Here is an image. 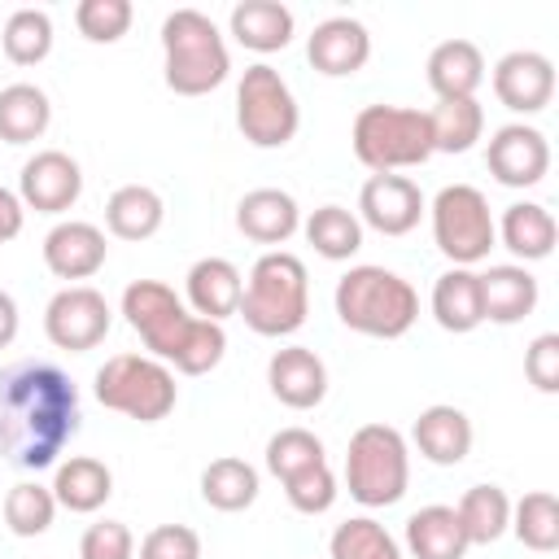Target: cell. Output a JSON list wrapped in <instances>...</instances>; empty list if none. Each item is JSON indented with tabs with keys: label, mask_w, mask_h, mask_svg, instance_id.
Listing matches in <instances>:
<instances>
[{
	"label": "cell",
	"mask_w": 559,
	"mask_h": 559,
	"mask_svg": "<svg viewBox=\"0 0 559 559\" xmlns=\"http://www.w3.org/2000/svg\"><path fill=\"white\" fill-rule=\"evenodd\" d=\"M79 432V389L48 358H22L0 371V459L44 472Z\"/></svg>",
	"instance_id": "1"
},
{
	"label": "cell",
	"mask_w": 559,
	"mask_h": 559,
	"mask_svg": "<svg viewBox=\"0 0 559 559\" xmlns=\"http://www.w3.org/2000/svg\"><path fill=\"white\" fill-rule=\"evenodd\" d=\"M122 314L127 323L140 332L144 349L166 362L170 371H183V376H205L223 362L227 354V332L223 323H210V319H197L179 297L175 288H166L162 280H131L127 293H122Z\"/></svg>",
	"instance_id": "2"
},
{
	"label": "cell",
	"mask_w": 559,
	"mask_h": 559,
	"mask_svg": "<svg viewBox=\"0 0 559 559\" xmlns=\"http://www.w3.org/2000/svg\"><path fill=\"white\" fill-rule=\"evenodd\" d=\"M332 306L349 332H362L376 341H397L419 319V293L411 288V280H402L389 266H371V262L349 266L336 280Z\"/></svg>",
	"instance_id": "3"
},
{
	"label": "cell",
	"mask_w": 559,
	"mask_h": 559,
	"mask_svg": "<svg viewBox=\"0 0 559 559\" xmlns=\"http://www.w3.org/2000/svg\"><path fill=\"white\" fill-rule=\"evenodd\" d=\"M258 336H293L310 314V275L306 262L288 249H271L253 262L249 284L236 310Z\"/></svg>",
	"instance_id": "4"
},
{
	"label": "cell",
	"mask_w": 559,
	"mask_h": 559,
	"mask_svg": "<svg viewBox=\"0 0 559 559\" xmlns=\"http://www.w3.org/2000/svg\"><path fill=\"white\" fill-rule=\"evenodd\" d=\"M162 70H166V87L175 96H205L214 87H223L231 57L227 44L218 35V26L201 13V9H175L162 22Z\"/></svg>",
	"instance_id": "5"
},
{
	"label": "cell",
	"mask_w": 559,
	"mask_h": 559,
	"mask_svg": "<svg viewBox=\"0 0 559 559\" xmlns=\"http://www.w3.org/2000/svg\"><path fill=\"white\" fill-rule=\"evenodd\" d=\"M354 157L376 175H397L424 166L432 157V127L428 109L406 105H362L349 131Z\"/></svg>",
	"instance_id": "6"
},
{
	"label": "cell",
	"mask_w": 559,
	"mask_h": 559,
	"mask_svg": "<svg viewBox=\"0 0 559 559\" xmlns=\"http://www.w3.org/2000/svg\"><path fill=\"white\" fill-rule=\"evenodd\" d=\"M92 393L105 411H118L140 424H157L175 411L179 384H175V371L153 354H114L96 367Z\"/></svg>",
	"instance_id": "7"
},
{
	"label": "cell",
	"mask_w": 559,
	"mask_h": 559,
	"mask_svg": "<svg viewBox=\"0 0 559 559\" xmlns=\"http://www.w3.org/2000/svg\"><path fill=\"white\" fill-rule=\"evenodd\" d=\"M345 485L362 507H393L411 485V450L393 424H362L345 445Z\"/></svg>",
	"instance_id": "8"
},
{
	"label": "cell",
	"mask_w": 559,
	"mask_h": 559,
	"mask_svg": "<svg viewBox=\"0 0 559 559\" xmlns=\"http://www.w3.org/2000/svg\"><path fill=\"white\" fill-rule=\"evenodd\" d=\"M236 127L253 148H284L297 135L301 109L275 66L258 61L245 70V79L236 87Z\"/></svg>",
	"instance_id": "9"
},
{
	"label": "cell",
	"mask_w": 559,
	"mask_h": 559,
	"mask_svg": "<svg viewBox=\"0 0 559 559\" xmlns=\"http://www.w3.org/2000/svg\"><path fill=\"white\" fill-rule=\"evenodd\" d=\"M432 240L437 249L454 262V266H476L489 258V249L498 245V231H493V214H489V201L480 188L472 183H445L432 205Z\"/></svg>",
	"instance_id": "10"
},
{
	"label": "cell",
	"mask_w": 559,
	"mask_h": 559,
	"mask_svg": "<svg viewBox=\"0 0 559 559\" xmlns=\"http://www.w3.org/2000/svg\"><path fill=\"white\" fill-rule=\"evenodd\" d=\"M109 328H114V310H109L105 293L92 284H66L44 306V336L57 349L87 354L109 336Z\"/></svg>",
	"instance_id": "11"
},
{
	"label": "cell",
	"mask_w": 559,
	"mask_h": 559,
	"mask_svg": "<svg viewBox=\"0 0 559 559\" xmlns=\"http://www.w3.org/2000/svg\"><path fill=\"white\" fill-rule=\"evenodd\" d=\"M485 166L502 188H533L550 170V144L537 127L528 122H507L489 135Z\"/></svg>",
	"instance_id": "12"
},
{
	"label": "cell",
	"mask_w": 559,
	"mask_h": 559,
	"mask_svg": "<svg viewBox=\"0 0 559 559\" xmlns=\"http://www.w3.org/2000/svg\"><path fill=\"white\" fill-rule=\"evenodd\" d=\"M83 192V170L70 153L61 148H39L35 157L22 162L17 175V197L35 214H66Z\"/></svg>",
	"instance_id": "13"
},
{
	"label": "cell",
	"mask_w": 559,
	"mask_h": 559,
	"mask_svg": "<svg viewBox=\"0 0 559 559\" xmlns=\"http://www.w3.org/2000/svg\"><path fill=\"white\" fill-rule=\"evenodd\" d=\"M424 192L411 175H371L358 192V223L380 236H406L424 218Z\"/></svg>",
	"instance_id": "14"
},
{
	"label": "cell",
	"mask_w": 559,
	"mask_h": 559,
	"mask_svg": "<svg viewBox=\"0 0 559 559\" xmlns=\"http://www.w3.org/2000/svg\"><path fill=\"white\" fill-rule=\"evenodd\" d=\"M493 96L511 114H542L555 96V66L533 48H515L493 66Z\"/></svg>",
	"instance_id": "15"
},
{
	"label": "cell",
	"mask_w": 559,
	"mask_h": 559,
	"mask_svg": "<svg viewBox=\"0 0 559 559\" xmlns=\"http://www.w3.org/2000/svg\"><path fill=\"white\" fill-rule=\"evenodd\" d=\"M109 258L105 231L83 218H66L44 236V266L57 280H92Z\"/></svg>",
	"instance_id": "16"
},
{
	"label": "cell",
	"mask_w": 559,
	"mask_h": 559,
	"mask_svg": "<svg viewBox=\"0 0 559 559\" xmlns=\"http://www.w3.org/2000/svg\"><path fill=\"white\" fill-rule=\"evenodd\" d=\"M306 57L319 74L328 79H345V74H358L367 61H371V35L358 17H328L310 31L306 39Z\"/></svg>",
	"instance_id": "17"
},
{
	"label": "cell",
	"mask_w": 559,
	"mask_h": 559,
	"mask_svg": "<svg viewBox=\"0 0 559 559\" xmlns=\"http://www.w3.org/2000/svg\"><path fill=\"white\" fill-rule=\"evenodd\" d=\"M266 384L288 411H310L328 397V367L306 345H284L266 362Z\"/></svg>",
	"instance_id": "18"
},
{
	"label": "cell",
	"mask_w": 559,
	"mask_h": 559,
	"mask_svg": "<svg viewBox=\"0 0 559 559\" xmlns=\"http://www.w3.org/2000/svg\"><path fill=\"white\" fill-rule=\"evenodd\" d=\"M183 293H188V310H192L197 319L223 323L227 314L240 310L245 280H240L236 262H227V258H197V262L188 266Z\"/></svg>",
	"instance_id": "19"
},
{
	"label": "cell",
	"mask_w": 559,
	"mask_h": 559,
	"mask_svg": "<svg viewBox=\"0 0 559 559\" xmlns=\"http://www.w3.org/2000/svg\"><path fill=\"white\" fill-rule=\"evenodd\" d=\"M472 419L459 411V406H450V402H432V406H424L419 411V419H415V428H411V441L419 445V454L428 459V463H437V467H454V463H463L467 454H472Z\"/></svg>",
	"instance_id": "20"
},
{
	"label": "cell",
	"mask_w": 559,
	"mask_h": 559,
	"mask_svg": "<svg viewBox=\"0 0 559 559\" xmlns=\"http://www.w3.org/2000/svg\"><path fill=\"white\" fill-rule=\"evenodd\" d=\"M480 280V310L489 323H520L537 310V280L520 262H498L489 271H476Z\"/></svg>",
	"instance_id": "21"
},
{
	"label": "cell",
	"mask_w": 559,
	"mask_h": 559,
	"mask_svg": "<svg viewBox=\"0 0 559 559\" xmlns=\"http://www.w3.org/2000/svg\"><path fill=\"white\" fill-rule=\"evenodd\" d=\"M236 227L253 245H284L301 227V210L284 188H253L236 205Z\"/></svg>",
	"instance_id": "22"
},
{
	"label": "cell",
	"mask_w": 559,
	"mask_h": 559,
	"mask_svg": "<svg viewBox=\"0 0 559 559\" xmlns=\"http://www.w3.org/2000/svg\"><path fill=\"white\" fill-rule=\"evenodd\" d=\"M428 87L437 100H467L485 83V57L472 39H445L428 52Z\"/></svg>",
	"instance_id": "23"
},
{
	"label": "cell",
	"mask_w": 559,
	"mask_h": 559,
	"mask_svg": "<svg viewBox=\"0 0 559 559\" xmlns=\"http://www.w3.org/2000/svg\"><path fill=\"white\" fill-rule=\"evenodd\" d=\"M48 489H52L57 507H66L74 515H92V511H100L109 502L114 472L100 459H92V454H74L66 463H57V476H52Z\"/></svg>",
	"instance_id": "24"
},
{
	"label": "cell",
	"mask_w": 559,
	"mask_h": 559,
	"mask_svg": "<svg viewBox=\"0 0 559 559\" xmlns=\"http://www.w3.org/2000/svg\"><path fill=\"white\" fill-rule=\"evenodd\" d=\"M493 231H498L502 249H511L520 262H542V258H550L555 236H559L555 214H550L546 205H537V201H515V205H507L502 218L493 223Z\"/></svg>",
	"instance_id": "25"
},
{
	"label": "cell",
	"mask_w": 559,
	"mask_h": 559,
	"mask_svg": "<svg viewBox=\"0 0 559 559\" xmlns=\"http://www.w3.org/2000/svg\"><path fill=\"white\" fill-rule=\"evenodd\" d=\"M227 26H231L240 48H249V52H280V48H288L297 22H293V9L280 4V0H240L231 9Z\"/></svg>",
	"instance_id": "26"
},
{
	"label": "cell",
	"mask_w": 559,
	"mask_h": 559,
	"mask_svg": "<svg viewBox=\"0 0 559 559\" xmlns=\"http://www.w3.org/2000/svg\"><path fill=\"white\" fill-rule=\"evenodd\" d=\"M432 319L463 336V332H476L485 323V310H480V280L472 266H450L445 275H437L432 284Z\"/></svg>",
	"instance_id": "27"
},
{
	"label": "cell",
	"mask_w": 559,
	"mask_h": 559,
	"mask_svg": "<svg viewBox=\"0 0 559 559\" xmlns=\"http://www.w3.org/2000/svg\"><path fill=\"white\" fill-rule=\"evenodd\" d=\"M406 550L415 559H463L467 555V533H463L454 507H445V502L419 507L406 520Z\"/></svg>",
	"instance_id": "28"
},
{
	"label": "cell",
	"mask_w": 559,
	"mask_h": 559,
	"mask_svg": "<svg viewBox=\"0 0 559 559\" xmlns=\"http://www.w3.org/2000/svg\"><path fill=\"white\" fill-rule=\"evenodd\" d=\"M162 218H166V205L144 183H122L105 201V227L118 240H148V236H157Z\"/></svg>",
	"instance_id": "29"
},
{
	"label": "cell",
	"mask_w": 559,
	"mask_h": 559,
	"mask_svg": "<svg viewBox=\"0 0 559 559\" xmlns=\"http://www.w3.org/2000/svg\"><path fill=\"white\" fill-rule=\"evenodd\" d=\"M52 105L48 92L35 83H9L0 87V140L4 144H31L48 131Z\"/></svg>",
	"instance_id": "30"
},
{
	"label": "cell",
	"mask_w": 559,
	"mask_h": 559,
	"mask_svg": "<svg viewBox=\"0 0 559 559\" xmlns=\"http://www.w3.org/2000/svg\"><path fill=\"white\" fill-rule=\"evenodd\" d=\"M201 498L214 511H245V507H253V498H258V467L236 459V454H223V459L205 463Z\"/></svg>",
	"instance_id": "31"
},
{
	"label": "cell",
	"mask_w": 559,
	"mask_h": 559,
	"mask_svg": "<svg viewBox=\"0 0 559 559\" xmlns=\"http://www.w3.org/2000/svg\"><path fill=\"white\" fill-rule=\"evenodd\" d=\"M454 515H459V524H463V533H467V546H489V542H498V537L507 533V524H511V498H507V489H498V485H472V489L459 498Z\"/></svg>",
	"instance_id": "32"
},
{
	"label": "cell",
	"mask_w": 559,
	"mask_h": 559,
	"mask_svg": "<svg viewBox=\"0 0 559 559\" xmlns=\"http://www.w3.org/2000/svg\"><path fill=\"white\" fill-rule=\"evenodd\" d=\"M301 231H306V240L314 245V253L328 258V262H349V258L362 249V223H358V214L345 210V205H319V210L301 223Z\"/></svg>",
	"instance_id": "33"
},
{
	"label": "cell",
	"mask_w": 559,
	"mask_h": 559,
	"mask_svg": "<svg viewBox=\"0 0 559 559\" xmlns=\"http://www.w3.org/2000/svg\"><path fill=\"white\" fill-rule=\"evenodd\" d=\"M428 127H432V153H467L485 131V109L476 96L437 100V109H428Z\"/></svg>",
	"instance_id": "34"
},
{
	"label": "cell",
	"mask_w": 559,
	"mask_h": 559,
	"mask_svg": "<svg viewBox=\"0 0 559 559\" xmlns=\"http://www.w3.org/2000/svg\"><path fill=\"white\" fill-rule=\"evenodd\" d=\"M507 528L520 537V546H528L537 555L559 550V502H555V493L533 489L520 502H511V524Z\"/></svg>",
	"instance_id": "35"
},
{
	"label": "cell",
	"mask_w": 559,
	"mask_h": 559,
	"mask_svg": "<svg viewBox=\"0 0 559 559\" xmlns=\"http://www.w3.org/2000/svg\"><path fill=\"white\" fill-rule=\"evenodd\" d=\"M0 48L13 66H39L52 52V17L44 9H13L0 31Z\"/></svg>",
	"instance_id": "36"
},
{
	"label": "cell",
	"mask_w": 559,
	"mask_h": 559,
	"mask_svg": "<svg viewBox=\"0 0 559 559\" xmlns=\"http://www.w3.org/2000/svg\"><path fill=\"white\" fill-rule=\"evenodd\" d=\"M52 520H57V498L48 485L22 480L4 493V528L13 537H39L52 528Z\"/></svg>",
	"instance_id": "37"
},
{
	"label": "cell",
	"mask_w": 559,
	"mask_h": 559,
	"mask_svg": "<svg viewBox=\"0 0 559 559\" xmlns=\"http://www.w3.org/2000/svg\"><path fill=\"white\" fill-rule=\"evenodd\" d=\"M328 550H332V559H402L397 537L384 524H376L371 515H354V520L336 524Z\"/></svg>",
	"instance_id": "38"
},
{
	"label": "cell",
	"mask_w": 559,
	"mask_h": 559,
	"mask_svg": "<svg viewBox=\"0 0 559 559\" xmlns=\"http://www.w3.org/2000/svg\"><path fill=\"white\" fill-rule=\"evenodd\" d=\"M314 463H328V454H323V441L310 428H280L266 441V472L275 480H288V476H297Z\"/></svg>",
	"instance_id": "39"
},
{
	"label": "cell",
	"mask_w": 559,
	"mask_h": 559,
	"mask_svg": "<svg viewBox=\"0 0 559 559\" xmlns=\"http://www.w3.org/2000/svg\"><path fill=\"white\" fill-rule=\"evenodd\" d=\"M131 17H135L131 0H79L74 9V26L92 44H118L131 31Z\"/></svg>",
	"instance_id": "40"
},
{
	"label": "cell",
	"mask_w": 559,
	"mask_h": 559,
	"mask_svg": "<svg viewBox=\"0 0 559 559\" xmlns=\"http://www.w3.org/2000/svg\"><path fill=\"white\" fill-rule=\"evenodd\" d=\"M280 485H284V498L293 502V511H301V515H323L336 502V476L328 463H314V467H306Z\"/></svg>",
	"instance_id": "41"
},
{
	"label": "cell",
	"mask_w": 559,
	"mask_h": 559,
	"mask_svg": "<svg viewBox=\"0 0 559 559\" xmlns=\"http://www.w3.org/2000/svg\"><path fill=\"white\" fill-rule=\"evenodd\" d=\"M131 555H135V537L122 520H96L79 537V559H131Z\"/></svg>",
	"instance_id": "42"
},
{
	"label": "cell",
	"mask_w": 559,
	"mask_h": 559,
	"mask_svg": "<svg viewBox=\"0 0 559 559\" xmlns=\"http://www.w3.org/2000/svg\"><path fill=\"white\" fill-rule=\"evenodd\" d=\"M140 559H201V537L188 524H157L144 533Z\"/></svg>",
	"instance_id": "43"
},
{
	"label": "cell",
	"mask_w": 559,
	"mask_h": 559,
	"mask_svg": "<svg viewBox=\"0 0 559 559\" xmlns=\"http://www.w3.org/2000/svg\"><path fill=\"white\" fill-rule=\"evenodd\" d=\"M524 376L537 393H559V332L533 336V345L524 349Z\"/></svg>",
	"instance_id": "44"
},
{
	"label": "cell",
	"mask_w": 559,
	"mask_h": 559,
	"mask_svg": "<svg viewBox=\"0 0 559 559\" xmlns=\"http://www.w3.org/2000/svg\"><path fill=\"white\" fill-rule=\"evenodd\" d=\"M26 223V205L13 188H0V245H9Z\"/></svg>",
	"instance_id": "45"
},
{
	"label": "cell",
	"mask_w": 559,
	"mask_h": 559,
	"mask_svg": "<svg viewBox=\"0 0 559 559\" xmlns=\"http://www.w3.org/2000/svg\"><path fill=\"white\" fill-rule=\"evenodd\" d=\"M17 323H22V319H17V301H13V297L0 288V349H4V345H13Z\"/></svg>",
	"instance_id": "46"
}]
</instances>
